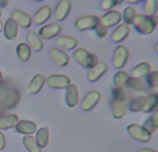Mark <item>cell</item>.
Wrapping results in <instances>:
<instances>
[{
  "label": "cell",
  "mask_w": 158,
  "mask_h": 152,
  "mask_svg": "<svg viewBox=\"0 0 158 152\" xmlns=\"http://www.w3.org/2000/svg\"><path fill=\"white\" fill-rule=\"evenodd\" d=\"M133 28L142 35H150L157 29L158 18L156 15H146V14H137L133 21Z\"/></svg>",
  "instance_id": "1"
},
{
  "label": "cell",
  "mask_w": 158,
  "mask_h": 152,
  "mask_svg": "<svg viewBox=\"0 0 158 152\" xmlns=\"http://www.w3.org/2000/svg\"><path fill=\"white\" fill-rule=\"evenodd\" d=\"M19 98H21V94L15 87L3 86V83L0 84V102L3 104L6 109L15 108L19 102Z\"/></svg>",
  "instance_id": "2"
},
{
  "label": "cell",
  "mask_w": 158,
  "mask_h": 152,
  "mask_svg": "<svg viewBox=\"0 0 158 152\" xmlns=\"http://www.w3.org/2000/svg\"><path fill=\"white\" fill-rule=\"evenodd\" d=\"M74 58L77 60V62L82 68H86V69L92 68L93 65H96V64L98 62L97 57H96L94 54H92L89 50L82 49V47H79V49L77 47V49L74 50Z\"/></svg>",
  "instance_id": "3"
},
{
  "label": "cell",
  "mask_w": 158,
  "mask_h": 152,
  "mask_svg": "<svg viewBox=\"0 0 158 152\" xmlns=\"http://www.w3.org/2000/svg\"><path fill=\"white\" fill-rule=\"evenodd\" d=\"M129 137L139 142H148L151 140V133L144 127L143 125H137V123H132L126 127Z\"/></svg>",
  "instance_id": "4"
},
{
  "label": "cell",
  "mask_w": 158,
  "mask_h": 152,
  "mask_svg": "<svg viewBox=\"0 0 158 152\" xmlns=\"http://www.w3.org/2000/svg\"><path fill=\"white\" fill-rule=\"evenodd\" d=\"M100 24V17L97 15H81L75 21V28L78 30H90L94 29Z\"/></svg>",
  "instance_id": "5"
},
{
  "label": "cell",
  "mask_w": 158,
  "mask_h": 152,
  "mask_svg": "<svg viewBox=\"0 0 158 152\" xmlns=\"http://www.w3.org/2000/svg\"><path fill=\"white\" fill-rule=\"evenodd\" d=\"M128 58H129V49L126 46H119L115 47L114 50V54H112V64L117 69H122L125 66V64L128 62Z\"/></svg>",
  "instance_id": "6"
},
{
  "label": "cell",
  "mask_w": 158,
  "mask_h": 152,
  "mask_svg": "<svg viewBox=\"0 0 158 152\" xmlns=\"http://www.w3.org/2000/svg\"><path fill=\"white\" fill-rule=\"evenodd\" d=\"M46 84L50 89L61 90V89H67V87L71 84V79L67 75L56 74V75H52V76H49V78H46Z\"/></svg>",
  "instance_id": "7"
},
{
  "label": "cell",
  "mask_w": 158,
  "mask_h": 152,
  "mask_svg": "<svg viewBox=\"0 0 158 152\" xmlns=\"http://www.w3.org/2000/svg\"><path fill=\"white\" fill-rule=\"evenodd\" d=\"M121 22H122V13H119L117 10H110L103 17H100V24L104 28H107V29L112 26H117Z\"/></svg>",
  "instance_id": "8"
},
{
  "label": "cell",
  "mask_w": 158,
  "mask_h": 152,
  "mask_svg": "<svg viewBox=\"0 0 158 152\" xmlns=\"http://www.w3.org/2000/svg\"><path fill=\"white\" fill-rule=\"evenodd\" d=\"M61 32V25L58 22H50V24L42 25V28L39 29V36L43 40H49V39H54L60 35Z\"/></svg>",
  "instance_id": "9"
},
{
  "label": "cell",
  "mask_w": 158,
  "mask_h": 152,
  "mask_svg": "<svg viewBox=\"0 0 158 152\" xmlns=\"http://www.w3.org/2000/svg\"><path fill=\"white\" fill-rule=\"evenodd\" d=\"M101 100V94L100 91L97 90H92V91H87L86 95L82 98V102H81V106L83 111H92L96 105L98 104V101Z\"/></svg>",
  "instance_id": "10"
},
{
  "label": "cell",
  "mask_w": 158,
  "mask_h": 152,
  "mask_svg": "<svg viewBox=\"0 0 158 152\" xmlns=\"http://www.w3.org/2000/svg\"><path fill=\"white\" fill-rule=\"evenodd\" d=\"M107 64L104 62V61H98L96 65H93L92 68L87 69V74H86V78L89 82H92V83H94V82H97L98 79H101L104 76V74L107 72Z\"/></svg>",
  "instance_id": "11"
},
{
  "label": "cell",
  "mask_w": 158,
  "mask_h": 152,
  "mask_svg": "<svg viewBox=\"0 0 158 152\" xmlns=\"http://www.w3.org/2000/svg\"><path fill=\"white\" fill-rule=\"evenodd\" d=\"M50 57L54 61L56 65L58 66H67L69 64V55L67 54V51H64L60 47H52L50 49Z\"/></svg>",
  "instance_id": "12"
},
{
  "label": "cell",
  "mask_w": 158,
  "mask_h": 152,
  "mask_svg": "<svg viewBox=\"0 0 158 152\" xmlns=\"http://www.w3.org/2000/svg\"><path fill=\"white\" fill-rule=\"evenodd\" d=\"M129 33H131V25L125 24V22H121V24L117 25L115 29L112 30L111 39L114 43H121V42H123L126 38H128Z\"/></svg>",
  "instance_id": "13"
},
{
  "label": "cell",
  "mask_w": 158,
  "mask_h": 152,
  "mask_svg": "<svg viewBox=\"0 0 158 152\" xmlns=\"http://www.w3.org/2000/svg\"><path fill=\"white\" fill-rule=\"evenodd\" d=\"M71 0H60L54 8V18L57 21H64L71 11Z\"/></svg>",
  "instance_id": "14"
},
{
  "label": "cell",
  "mask_w": 158,
  "mask_h": 152,
  "mask_svg": "<svg viewBox=\"0 0 158 152\" xmlns=\"http://www.w3.org/2000/svg\"><path fill=\"white\" fill-rule=\"evenodd\" d=\"M11 18L18 24V26L25 28V29L31 28V25H32V17L22 10H14L11 14Z\"/></svg>",
  "instance_id": "15"
},
{
  "label": "cell",
  "mask_w": 158,
  "mask_h": 152,
  "mask_svg": "<svg viewBox=\"0 0 158 152\" xmlns=\"http://www.w3.org/2000/svg\"><path fill=\"white\" fill-rule=\"evenodd\" d=\"M56 43H57V46L60 49H64V50H75L78 46L77 38L69 35H58L56 38Z\"/></svg>",
  "instance_id": "16"
},
{
  "label": "cell",
  "mask_w": 158,
  "mask_h": 152,
  "mask_svg": "<svg viewBox=\"0 0 158 152\" xmlns=\"http://www.w3.org/2000/svg\"><path fill=\"white\" fill-rule=\"evenodd\" d=\"M52 14H53V11H52V7H50V6H47V4L42 6V7L35 13L32 22H35L36 25H43L49 21V18L52 17Z\"/></svg>",
  "instance_id": "17"
},
{
  "label": "cell",
  "mask_w": 158,
  "mask_h": 152,
  "mask_svg": "<svg viewBox=\"0 0 158 152\" xmlns=\"http://www.w3.org/2000/svg\"><path fill=\"white\" fill-rule=\"evenodd\" d=\"M157 109H158V94L150 93L148 95H144L142 112H144V114H153Z\"/></svg>",
  "instance_id": "18"
},
{
  "label": "cell",
  "mask_w": 158,
  "mask_h": 152,
  "mask_svg": "<svg viewBox=\"0 0 158 152\" xmlns=\"http://www.w3.org/2000/svg\"><path fill=\"white\" fill-rule=\"evenodd\" d=\"M27 43L32 51H42L43 50V39L39 36V33L29 30L27 33Z\"/></svg>",
  "instance_id": "19"
},
{
  "label": "cell",
  "mask_w": 158,
  "mask_h": 152,
  "mask_svg": "<svg viewBox=\"0 0 158 152\" xmlns=\"http://www.w3.org/2000/svg\"><path fill=\"white\" fill-rule=\"evenodd\" d=\"M126 111H128L126 101H118V100L111 101V114L114 119H122L126 115Z\"/></svg>",
  "instance_id": "20"
},
{
  "label": "cell",
  "mask_w": 158,
  "mask_h": 152,
  "mask_svg": "<svg viewBox=\"0 0 158 152\" xmlns=\"http://www.w3.org/2000/svg\"><path fill=\"white\" fill-rule=\"evenodd\" d=\"M65 102L69 108H74V106L78 105L79 102V91L78 87L75 84H69L68 87L65 89Z\"/></svg>",
  "instance_id": "21"
},
{
  "label": "cell",
  "mask_w": 158,
  "mask_h": 152,
  "mask_svg": "<svg viewBox=\"0 0 158 152\" xmlns=\"http://www.w3.org/2000/svg\"><path fill=\"white\" fill-rule=\"evenodd\" d=\"M14 129L18 133L24 134V136H33L36 133V130H38L36 125L33 122H31V120H18V123L15 125Z\"/></svg>",
  "instance_id": "22"
},
{
  "label": "cell",
  "mask_w": 158,
  "mask_h": 152,
  "mask_svg": "<svg viewBox=\"0 0 158 152\" xmlns=\"http://www.w3.org/2000/svg\"><path fill=\"white\" fill-rule=\"evenodd\" d=\"M44 84H46V76L43 74H36L29 83L28 93H29V94H38V93L43 89Z\"/></svg>",
  "instance_id": "23"
},
{
  "label": "cell",
  "mask_w": 158,
  "mask_h": 152,
  "mask_svg": "<svg viewBox=\"0 0 158 152\" xmlns=\"http://www.w3.org/2000/svg\"><path fill=\"white\" fill-rule=\"evenodd\" d=\"M18 29H19L18 24H17L13 18H8L7 21L4 22L3 33H4L6 39H8V40H14V39L17 38V35H18Z\"/></svg>",
  "instance_id": "24"
},
{
  "label": "cell",
  "mask_w": 158,
  "mask_h": 152,
  "mask_svg": "<svg viewBox=\"0 0 158 152\" xmlns=\"http://www.w3.org/2000/svg\"><path fill=\"white\" fill-rule=\"evenodd\" d=\"M125 86L128 87V89L133 90V91H146V90H147V83H146L144 79L133 78V76H129Z\"/></svg>",
  "instance_id": "25"
},
{
  "label": "cell",
  "mask_w": 158,
  "mask_h": 152,
  "mask_svg": "<svg viewBox=\"0 0 158 152\" xmlns=\"http://www.w3.org/2000/svg\"><path fill=\"white\" fill-rule=\"evenodd\" d=\"M18 116L14 114H8V115H2L0 116V130H8V129L15 127V125L18 123Z\"/></svg>",
  "instance_id": "26"
},
{
  "label": "cell",
  "mask_w": 158,
  "mask_h": 152,
  "mask_svg": "<svg viewBox=\"0 0 158 152\" xmlns=\"http://www.w3.org/2000/svg\"><path fill=\"white\" fill-rule=\"evenodd\" d=\"M150 72H151L150 62H140V64H137V65L133 66V69H132V72H131V76L144 79Z\"/></svg>",
  "instance_id": "27"
},
{
  "label": "cell",
  "mask_w": 158,
  "mask_h": 152,
  "mask_svg": "<svg viewBox=\"0 0 158 152\" xmlns=\"http://www.w3.org/2000/svg\"><path fill=\"white\" fill-rule=\"evenodd\" d=\"M36 141H38L39 147L43 150V148L47 147V144H49V138H50V131H49V127H42V129H38L36 130Z\"/></svg>",
  "instance_id": "28"
},
{
  "label": "cell",
  "mask_w": 158,
  "mask_h": 152,
  "mask_svg": "<svg viewBox=\"0 0 158 152\" xmlns=\"http://www.w3.org/2000/svg\"><path fill=\"white\" fill-rule=\"evenodd\" d=\"M146 83H147V89L150 90V93L158 94V71H151L146 76Z\"/></svg>",
  "instance_id": "29"
},
{
  "label": "cell",
  "mask_w": 158,
  "mask_h": 152,
  "mask_svg": "<svg viewBox=\"0 0 158 152\" xmlns=\"http://www.w3.org/2000/svg\"><path fill=\"white\" fill-rule=\"evenodd\" d=\"M22 144H24V147L27 148L28 152H42V148L39 147L38 141L33 136H24Z\"/></svg>",
  "instance_id": "30"
},
{
  "label": "cell",
  "mask_w": 158,
  "mask_h": 152,
  "mask_svg": "<svg viewBox=\"0 0 158 152\" xmlns=\"http://www.w3.org/2000/svg\"><path fill=\"white\" fill-rule=\"evenodd\" d=\"M15 51H17V57H18L21 61H24V62L29 61L32 50H31V47L28 46V43H19L18 46H17Z\"/></svg>",
  "instance_id": "31"
},
{
  "label": "cell",
  "mask_w": 158,
  "mask_h": 152,
  "mask_svg": "<svg viewBox=\"0 0 158 152\" xmlns=\"http://www.w3.org/2000/svg\"><path fill=\"white\" fill-rule=\"evenodd\" d=\"M129 76H131L129 72L123 71V69H119V71H118L117 74L114 75V78H112V82H114V84L117 87H123L126 84V80L129 79Z\"/></svg>",
  "instance_id": "32"
},
{
  "label": "cell",
  "mask_w": 158,
  "mask_h": 152,
  "mask_svg": "<svg viewBox=\"0 0 158 152\" xmlns=\"http://www.w3.org/2000/svg\"><path fill=\"white\" fill-rule=\"evenodd\" d=\"M143 126H144V127L147 129V130L150 131L151 134H153L154 131L157 130V129H158V109H157V111H154L153 114H151V116L148 118L147 120H146Z\"/></svg>",
  "instance_id": "33"
},
{
  "label": "cell",
  "mask_w": 158,
  "mask_h": 152,
  "mask_svg": "<svg viewBox=\"0 0 158 152\" xmlns=\"http://www.w3.org/2000/svg\"><path fill=\"white\" fill-rule=\"evenodd\" d=\"M143 100H144V95H137V97H133L128 102V109L129 111H132V112H142Z\"/></svg>",
  "instance_id": "34"
},
{
  "label": "cell",
  "mask_w": 158,
  "mask_h": 152,
  "mask_svg": "<svg viewBox=\"0 0 158 152\" xmlns=\"http://www.w3.org/2000/svg\"><path fill=\"white\" fill-rule=\"evenodd\" d=\"M143 10H144L146 15H156V13L158 11V0H144Z\"/></svg>",
  "instance_id": "35"
},
{
  "label": "cell",
  "mask_w": 158,
  "mask_h": 152,
  "mask_svg": "<svg viewBox=\"0 0 158 152\" xmlns=\"http://www.w3.org/2000/svg\"><path fill=\"white\" fill-rule=\"evenodd\" d=\"M137 13H136V8L135 7H125V10L122 11V21L128 25H132L136 18Z\"/></svg>",
  "instance_id": "36"
},
{
  "label": "cell",
  "mask_w": 158,
  "mask_h": 152,
  "mask_svg": "<svg viewBox=\"0 0 158 152\" xmlns=\"http://www.w3.org/2000/svg\"><path fill=\"white\" fill-rule=\"evenodd\" d=\"M112 94V100H118V101H126L128 98V94H126V90L123 87H117L114 86L111 90Z\"/></svg>",
  "instance_id": "37"
},
{
  "label": "cell",
  "mask_w": 158,
  "mask_h": 152,
  "mask_svg": "<svg viewBox=\"0 0 158 152\" xmlns=\"http://www.w3.org/2000/svg\"><path fill=\"white\" fill-rule=\"evenodd\" d=\"M122 2H125V0H101L100 6H101V8H103V10L110 11V10H112L115 6L121 4Z\"/></svg>",
  "instance_id": "38"
},
{
  "label": "cell",
  "mask_w": 158,
  "mask_h": 152,
  "mask_svg": "<svg viewBox=\"0 0 158 152\" xmlns=\"http://www.w3.org/2000/svg\"><path fill=\"white\" fill-rule=\"evenodd\" d=\"M94 32H96V35H97V38H100V39H103V38H106L107 36V28H104L101 24H98L97 26L94 28Z\"/></svg>",
  "instance_id": "39"
},
{
  "label": "cell",
  "mask_w": 158,
  "mask_h": 152,
  "mask_svg": "<svg viewBox=\"0 0 158 152\" xmlns=\"http://www.w3.org/2000/svg\"><path fill=\"white\" fill-rule=\"evenodd\" d=\"M4 147H6V136L3 134V131L0 130V151L4 150Z\"/></svg>",
  "instance_id": "40"
},
{
  "label": "cell",
  "mask_w": 158,
  "mask_h": 152,
  "mask_svg": "<svg viewBox=\"0 0 158 152\" xmlns=\"http://www.w3.org/2000/svg\"><path fill=\"white\" fill-rule=\"evenodd\" d=\"M7 6H8V0H0V7L2 8L7 7Z\"/></svg>",
  "instance_id": "41"
},
{
  "label": "cell",
  "mask_w": 158,
  "mask_h": 152,
  "mask_svg": "<svg viewBox=\"0 0 158 152\" xmlns=\"http://www.w3.org/2000/svg\"><path fill=\"white\" fill-rule=\"evenodd\" d=\"M139 152H158L156 150H153V148H142Z\"/></svg>",
  "instance_id": "42"
},
{
  "label": "cell",
  "mask_w": 158,
  "mask_h": 152,
  "mask_svg": "<svg viewBox=\"0 0 158 152\" xmlns=\"http://www.w3.org/2000/svg\"><path fill=\"white\" fill-rule=\"evenodd\" d=\"M4 111H6V108L3 106V104L0 102V116H2V115H4Z\"/></svg>",
  "instance_id": "43"
},
{
  "label": "cell",
  "mask_w": 158,
  "mask_h": 152,
  "mask_svg": "<svg viewBox=\"0 0 158 152\" xmlns=\"http://www.w3.org/2000/svg\"><path fill=\"white\" fill-rule=\"evenodd\" d=\"M126 3H131V4H133V3H140V2H144V0H125Z\"/></svg>",
  "instance_id": "44"
},
{
  "label": "cell",
  "mask_w": 158,
  "mask_h": 152,
  "mask_svg": "<svg viewBox=\"0 0 158 152\" xmlns=\"http://www.w3.org/2000/svg\"><path fill=\"white\" fill-rule=\"evenodd\" d=\"M3 26H4V24L0 21V32H3Z\"/></svg>",
  "instance_id": "45"
},
{
  "label": "cell",
  "mask_w": 158,
  "mask_h": 152,
  "mask_svg": "<svg viewBox=\"0 0 158 152\" xmlns=\"http://www.w3.org/2000/svg\"><path fill=\"white\" fill-rule=\"evenodd\" d=\"M3 83V74H2V71H0V84Z\"/></svg>",
  "instance_id": "46"
},
{
  "label": "cell",
  "mask_w": 158,
  "mask_h": 152,
  "mask_svg": "<svg viewBox=\"0 0 158 152\" xmlns=\"http://www.w3.org/2000/svg\"><path fill=\"white\" fill-rule=\"evenodd\" d=\"M2 14H3V8L0 7V17H2Z\"/></svg>",
  "instance_id": "47"
},
{
  "label": "cell",
  "mask_w": 158,
  "mask_h": 152,
  "mask_svg": "<svg viewBox=\"0 0 158 152\" xmlns=\"http://www.w3.org/2000/svg\"><path fill=\"white\" fill-rule=\"evenodd\" d=\"M156 51H157V53H158V43H157V44H156Z\"/></svg>",
  "instance_id": "48"
},
{
  "label": "cell",
  "mask_w": 158,
  "mask_h": 152,
  "mask_svg": "<svg viewBox=\"0 0 158 152\" xmlns=\"http://www.w3.org/2000/svg\"><path fill=\"white\" fill-rule=\"evenodd\" d=\"M33 2H43V0H33Z\"/></svg>",
  "instance_id": "49"
}]
</instances>
